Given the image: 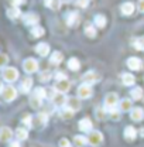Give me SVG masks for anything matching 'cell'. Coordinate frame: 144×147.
Here are the masks:
<instances>
[{
    "label": "cell",
    "instance_id": "6da1fadb",
    "mask_svg": "<svg viewBox=\"0 0 144 147\" xmlns=\"http://www.w3.org/2000/svg\"><path fill=\"white\" fill-rule=\"evenodd\" d=\"M86 139H88V143L90 146H99L103 142V134L98 130H92V131H89V136Z\"/></svg>",
    "mask_w": 144,
    "mask_h": 147
},
{
    "label": "cell",
    "instance_id": "7a4b0ae2",
    "mask_svg": "<svg viewBox=\"0 0 144 147\" xmlns=\"http://www.w3.org/2000/svg\"><path fill=\"white\" fill-rule=\"evenodd\" d=\"M18 78V71L13 67H7L3 69V79L7 82H14Z\"/></svg>",
    "mask_w": 144,
    "mask_h": 147
},
{
    "label": "cell",
    "instance_id": "3957f363",
    "mask_svg": "<svg viewBox=\"0 0 144 147\" xmlns=\"http://www.w3.org/2000/svg\"><path fill=\"white\" fill-rule=\"evenodd\" d=\"M119 102H120V100H119V96H117L116 93H108L106 98H105V108L108 110L114 109Z\"/></svg>",
    "mask_w": 144,
    "mask_h": 147
},
{
    "label": "cell",
    "instance_id": "277c9868",
    "mask_svg": "<svg viewBox=\"0 0 144 147\" xmlns=\"http://www.w3.org/2000/svg\"><path fill=\"white\" fill-rule=\"evenodd\" d=\"M23 68H24V71L27 74H33L38 69V62H37L34 58H27L23 62Z\"/></svg>",
    "mask_w": 144,
    "mask_h": 147
},
{
    "label": "cell",
    "instance_id": "5b68a950",
    "mask_svg": "<svg viewBox=\"0 0 144 147\" xmlns=\"http://www.w3.org/2000/svg\"><path fill=\"white\" fill-rule=\"evenodd\" d=\"M69 88H71V82L68 81V78L57 81V84H55V86H54L55 91H57V92H62V93L68 92V91H69Z\"/></svg>",
    "mask_w": 144,
    "mask_h": 147
},
{
    "label": "cell",
    "instance_id": "8992f818",
    "mask_svg": "<svg viewBox=\"0 0 144 147\" xmlns=\"http://www.w3.org/2000/svg\"><path fill=\"white\" fill-rule=\"evenodd\" d=\"M127 67L131 69V71H140L143 68V61L140 58H136V57H131L127 59Z\"/></svg>",
    "mask_w": 144,
    "mask_h": 147
},
{
    "label": "cell",
    "instance_id": "52a82bcc",
    "mask_svg": "<svg viewBox=\"0 0 144 147\" xmlns=\"http://www.w3.org/2000/svg\"><path fill=\"white\" fill-rule=\"evenodd\" d=\"M3 98H4V100H7V102H11V100H14L16 99V96H17V91H16V88H13V86H6V88H3Z\"/></svg>",
    "mask_w": 144,
    "mask_h": 147
},
{
    "label": "cell",
    "instance_id": "ba28073f",
    "mask_svg": "<svg viewBox=\"0 0 144 147\" xmlns=\"http://www.w3.org/2000/svg\"><path fill=\"white\" fill-rule=\"evenodd\" d=\"M99 79H100V75H99L98 72H95V71H89V72H86L85 75H83V82L88 84V85L96 84Z\"/></svg>",
    "mask_w": 144,
    "mask_h": 147
},
{
    "label": "cell",
    "instance_id": "9c48e42d",
    "mask_svg": "<svg viewBox=\"0 0 144 147\" xmlns=\"http://www.w3.org/2000/svg\"><path fill=\"white\" fill-rule=\"evenodd\" d=\"M78 96L81 99H88V98H90L92 96V88H90V85H88V84L81 85L78 88Z\"/></svg>",
    "mask_w": 144,
    "mask_h": 147
},
{
    "label": "cell",
    "instance_id": "30bf717a",
    "mask_svg": "<svg viewBox=\"0 0 144 147\" xmlns=\"http://www.w3.org/2000/svg\"><path fill=\"white\" fill-rule=\"evenodd\" d=\"M79 20H81V17H79V14H78L76 11H69V13L65 16V21H67V24H68V26H71V27L76 26V24H79Z\"/></svg>",
    "mask_w": 144,
    "mask_h": 147
},
{
    "label": "cell",
    "instance_id": "8fae6325",
    "mask_svg": "<svg viewBox=\"0 0 144 147\" xmlns=\"http://www.w3.org/2000/svg\"><path fill=\"white\" fill-rule=\"evenodd\" d=\"M65 106L69 110H72V112H76V110L81 109V102H79L78 98H69V99H67Z\"/></svg>",
    "mask_w": 144,
    "mask_h": 147
},
{
    "label": "cell",
    "instance_id": "7c38bea8",
    "mask_svg": "<svg viewBox=\"0 0 144 147\" xmlns=\"http://www.w3.org/2000/svg\"><path fill=\"white\" fill-rule=\"evenodd\" d=\"M48 122V115L44 112V113H38L36 116V119L33 120V125L34 126H45Z\"/></svg>",
    "mask_w": 144,
    "mask_h": 147
},
{
    "label": "cell",
    "instance_id": "4fadbf2b",
    "mask_svg": "<svg viewBox=\"0 0 144 147\" xmlns=\"http://www.w3.org/2000/svg\"><path fill=\"white\" fill-rule=\"evenodd\" d=\"M36 53L38 55H41V57H47L50 54V45L47 42H40L36 47Z\"/></svg>",
    "mask_w": 144,
    "mask_h": 147
},
{
    "label": "cell",
    "instance_id": "5bb4252c",
    "mask_svg": "<svg viewBox=\"0 0 144 147\" xmlns=\"http://www.w3.org/2000/svg\"><path fill=\"white\" fill-rule=\"evenodd\" d=\"M13 137V131L10 127H1L0 129V142H9Z\"/></svg>",
    "mask_w": 144,
    "mask_h": 147
},
{
    "label": "cell",
    "instance_id": "9a60e30c",
    "mask_svg": "<svg viewBox=\"0 0 144 147\" xmlns=\"http://www.w3.org/2000/svg\"><path fill=\"white\" fill-rule=\"evenodd\" d=\"M52 103H54L55 106H62V105H65V103H67L65 95H64L62 92H57L54 95V98H52Z\"/></svg>",
    "mask_w": 144,
    "mask_h": 147
},
{
    "label": "cell",
    "instance_id": "2e32d148",
    "mask_svg": "<svg viewBox=\"0 0 144 147\" xmlns=\"http://www.w3.org/2000/svg\"><path fill=\"white\" fill-rule=\"evenodd\" d=\"M130 117L134 122H140L144 117V110L141 108H134V109L131 110V113H130Z\"/></svg>",
    "mask_w": 144,
    "mask_h": 147
},
{
    "label": "cell",
    "instance_id": "e0dca14e",
    "mask_svg": "<svg viewBox=\"0 0 144 147\" xmlns=\"http://www.w3.org/2000/svg\"><path fill=\"white\" fill-rule=\"evenodd\" d=\"M24 23H26L27 26H37L38 16H37L36 13H27V14L24 16Z\"/></svg>",
    "mask_w": 144,
    "mask_h": 147
},
{
    "label": "cell",
    "instance_id": "ac0fdd59",
    "mask_svg": "<svg viewBox=\"0 0 144 147\" xmlns=\"http://www.w3.org/2000/svg\"><path fill=\"white\" fill-rule=\"evenodd\" d=\"M79 129H81L82 131H86V133L92 131V122H90L89 117H83V119L79 122Z\"/></svg>",
    "mask_w": 144,
    "mask_h": 147
},
{
    "label": "cell",
    "instance_id": "d6986e66",
    "mask_svg": "<svg viewBox=\"0 0 144 147\" xmlns=\"http://www.w3.org/2000/svg\"><path fill=\"white\" fill-rule=\"evenodd\" d=\"M120 10H122V13H123V14L130 16V14L134 11V4H133V3H130V1H126V3H123V4L120 6Z\"/></svg>",
    "mask_w": 144,
    "mask_h": 147
},
{
    "label": "cell",
    "instance_id": "ffe728a7",
    "mask_svg": "<svg viewBox=\"0 0 144 147\" xmlns=\"http://www.w3.org/2000/svg\"><path fill=\"white\" fill-rule=\"evenodd\" d=\"M124 137L127 140H134L137 137V130L133 127V126H127L124 129Z\"/></svg>",
    "mask_w": 144,
    "mask_h": 147
},
{
    "label": "cell",
    "instance_id": "44dd1931",
    "mask_svg": "<svg viewBox=\"0 0 144 147\" xmlns=\"http://www.w3.org/2000/svg\"><path fill=\"white\" fill-rule=\"evenodd\" d=\"M31 86H33V79H31V78H24V79L21 81L20 89L24 92V93H27V92L31 89Z\"/></svg>",
    "mask_w": 144,
    "mask_h": 147
},
{
    "label": "cell",
    "instance_id": "7402d4cb",
    "mask_svg": "<svg viewBox=\"0 0 144 147\" xmlns=\"http://www.w3.org/2000/svg\"><path fill=\"white\" fill-rule=\"evenodd\" d=\"M134 81H136V78H134V75H131V74H123V75H122V82H123V85H126V86L134 85Z\"/></svg>",
    "mask_w": 144,
    "mask_h": 147
},
{
    "label": "cell",
    "instance_id": "603a6c76",
    "mask_svg": "<svg viewBox=\"0 0 144 147\" xmlns=\"http://www.w3.org/2000/svg\"><path fill=\"white\" fill-rule=\"evenodd\" d=\"M62 54L59 53V51H54L52 54H51V57H50V61H51V64H55V65H58L61 61H62Z\"/></svg>",
    "mask_w": 144,
    "mask_h": 147
},
{
    "label": "cell",
    "instance_id": "cb8c5ba5",
    "mask_svg": "<svg viewBox=\"0 0 144 147\" xmlns=\"http://www.w3.org/2000/svg\"><path fill=\"white\" fill-rule=\"evenodd\" d=\"M95 26L99 27V28H103V27L106 26V17H105L103 14H98V16L95 17Z\"/></svg>",
    "mask_w": 144,
    "mask_h": 147
},
{
    "label": "cell",
    "instance_id": "d4e9b609",
    "mask_svg": "<svg viewBox=\"0 0 144 147\" xmlns=\"http://www.w3.org/2000/svg\"><path fill=\"white\" fill-rule=\"evenodd\" d=\"M73 143L76 147H85V144L88 143V139L83 136H75L73 137Z\"/></svg>",
    "mask_w": 144,
    "mask_h": 147
},
{
    "label": "cell",
    "instance_id": "484cf974",
    "mask_svg": "<svg viewBox=\"0 0 144 147\" xmlns=\"http://www.w3.org/2000/svg\"><path fill=\"white\" fill-rule=\"evenodd\" d=\"M47 7H50L51 10H58L61 7V1L59 0H45L44 1Z\"/></svg>",
    "mask_w": 144,
    "mask_h": 147
},
{
    "label": "cell",
    "instance_id": "4316f807",
    "mask_svg": "<svg viewBox=\"0 0 144 147\" xmlns=\"http://www.w3.org/2000/svg\"><path fill=\"white\" fill-rule=\"evenodd\" d=\"M27 136H28V131H27V129L18 127L17 130H16V137H17L18 140H26V139H27Z\"/></svg>",
    "mask_w": 144,
    "mask_h": 147
},
{
    "label": "cell",
    "instance_id": "83f0119b",
    "mask_svg": "<svg viewBox=\"0 0 144 147\" xmlns=\"http://www.w3.org/2000/svg\"><path fill=\"white\" fill-rule=\"evenodd\" d=\"M79 67H81V62H79L76 58H69V61H68V68H69L71 71L79 69Z\"/></svg>",
    "mask_w": 144,
    "mask_h": 147
},
{
    "label": "cell",
    "instance_id": "f1b7e54d",
    "mask_svg": "<svg viewBox=\"0 0 144 147\" xmlns=\"http://www.w3.org/2000/svg\"><path fill=\"white\" fill-rule=\"evenodd\" d=\"M119 105H120V110H122V112H127V110L131 109V100H130V99H123V100H120Z\"/></svg>",
    "mask_w": 144,
    "mask_h": 147
},
{
    "label": "cell",
    "instance_id": "f546056e",
    "mask_svg": "<svg viewBox=\"0 0 144 147\" xmlns=\"http://www.w3.org/2000/svg\"><path fill=\"white\" fill-rule=\"evenodd\" d=\"M131 98L134 99V100H139V99H141L143 98V89L141 88H134L133 91H131Z\"/></svg>",
    "mask_w": 144,
    "mask_h": 147
},
{
    "label": "cell",
    "instance_id": "4dcf8cb0",
    "mask_svg": "<svg viewBox=\"0 0 144 147\" xmlns=\"http://www.w3.org/2000/svg\"><path fill=\"white\" fill-rule=\"evenodd\" d=\"M20 10H18V7H11V9H9L7 10V16L10 18H17V17H20Z\"/></svg>",
    "mask_w": 144,
    "mask_h": 147
},
{
    "label": "cell",
    "instance_id": "1f68e13d",
    "mask_svg": "<svg viewBox=\"0 0 144 147\" xmlns=\"http://www.w3.org/2000/svg\"><path fill=\"white\" fill-rule=\"evenodd\" d=\"M31 34H33V37H41L42 34H44V28L42 27H40V26H34L33 28H31Z\"/></svg>",
    "mask_w": 144,
    "mask_h": 147
},
{
    "label": "cell",
    "instance_id": "d6a6232c",
    "mask_svg": "<svg viewBox=\"0 0 144 147\" xmlns=\"http://www.w3.org/2000/svg\"><path fill=\"white\" fill-rule=\"evenodd\" d=\"M133 47H134L136 50L143 51L144 50V38H137V40H134V41H133Z\"/></svg>",
    "mask_w": 144,
    "mask_h": 147
},
{
    "label": "cell",
    "instance_id": "836d02e7",
    "mask_svg": "<svg viewBox=\"0 0 144 147\" xmlns=\"http://www.w3.org/2000/svg\"><path fill=\"white\" fill-rule=\"evenodd\" d=\"M34 95H36L37 98H40V99H44L47 96V89H44V88H36Z\"/></svg>",
    "mask_w": 144,
    "mask_h": 147
},
{
    "label": "cell",
    "instance_id": "e575fe53",
    "mask_svg": "<svg viewBox=\"0 0 144 147\" xmlns=\"http://www.w3.org/2000/svg\"><path fill=\"white\" fill-rule=\"evenodd\" d=\"M85 34L89 37V38H93V37L96 36V30H95V27H93V26H88V27L85 28Z\"/></svg>",
    "mask_w": 144,
    "mask_h": 147
},
{
    "label": "cell",
    "instance_id": "d590c367",
    "mask_svg": "<svg viewBox=\"0 0 144 147\" xmlns=\"http://www.w3.org/2000/svg\"><path fill=\"white\" fill-rule=\"evenodd\" d=\"M41 100H42V99H40V98H37L36 95H34V96L31 98V100H30V102H31V106H33L34 109H38V108L41 106Z\"/></svg>",
    "mask_w": 144,
    "mask_h": 147
},
{
    "label": "cell",
    "instance_id": "8d00e7d4",
    "mask_svg": "<svg viewBox=\"0 0 144 147\" xmlns=\"http://www.w3.org/2000/svg\"><path fill=\"white\" fill-rule=\"evenodd\" d=\"M50 79H51V72L45 71V72L40 74V81H41V82H48Z\"/></svg>",
    "mask_w": 144,
    "mask_h": 147
},
{
    "label": "cell",
    "instance_id": "74e56055",
    "mask_svg": "<svg viewBox=\"0 0 144 147\" xmlns=\"http://www.w3.org/2000/svg\"><path fill=\"white\" fill-rule=\"evenodd\" d=\"M23 123L27 125L28 127H31V126H33V117H31L30 115H24V116H23Z\"/></svg>",
    "mask_w": 144,
    "mask_h": 147
},
{
    "label": "cell",
    "instance_id": "f35d334b",
    "mask_svg": "<svg viewBox=\"0 0 144 147\" xmlns=\"http://www.w3.org/2000/svg\"><path fill=\"white\" fill-rule=\"evenodd\" d=\"M61 116H62L64 119H71L72 116H73V112H72V110H69L68 108H67V109H64L62 112H61Z\"/></svg>",
    "mask_w": 144,
    "mask_h": 147
},
{
    "label": "cell",
    "instance_id": "ab89813d",
    "mask_svg": "<svg viewBox=\"0 0 144 147\" xmlns=\"http://www.w3.org/2000/svg\"><path fill=\"white\" fill-rule=\"evenodd\" d=\"M7 61H9V58L6 57L4 54H0V68H3L6 64H7Z\"/></svg>",
    "mask_w": 144,
    "mask_h": 147
},
{
    "label": "cell",
    "instance_id": "60d3db41",
    "mask_svg": "<svg viewBox=\"0 0 144 147\" xmlns=\"http://www.w3.org/2000/svg\"><path fill=\"white\" fill-rule=\"evenodd\" d=\"M59 147H72L68 139H61L59 140Z\"/></svg>",
    "mask_w": 144,
    "mask_h": 147
},
{
    "label": "cell",
    "instance_id": "b9f144b4",
    "mask_svg": "<svg viewBox=\"0 0 144 147\" xmlns=\"http://www.w3.org/2000/svg\"><path fill=\"white\" fill-rule=\"evenodd\" d=\"M88 4H89V0H76V6H78V7H82V9H83V7H86Z\"/></svg>",
    "mask_w": 144,
    "mask_h": 147
},
{
    "label": "cell",
    "instance_id": "7bdbcfd3",
    "mask_svg": "<svg viewBox=\"0 0 144 147\" xmlns=\"http://www.w3.org/2000/svg\"><path fill=\"white\" fill-rule=\"evenodd\" d=\"M96 117H98V119H105V117H106L105 110L103 109H98L96 110Z\"/></svg>",
    "mask_w": 144,
    "mask_h": 147
},
{
    "label": "cell",
    "instance_id": "ee69618b",
    "mask_svg": "<svg viewBox=\"0 0 144 147\" xmlns=\"http://www.w3.org/2000/svg\"><path fill=\"white\" fill-rule=\"evenodd\" d=\"M10 3L13 4V7H18L20 4L24 3V0H10Z\"/></svg>",
    "mask_w": 144,
    "mask_h": 147
},
{
    "label": "cell",
    "instance_id": "f6af8a7d",
    "mask_svg": "<svg viewBox=\"0 0 144 147\" xmlns=\"http://www.w3.org/2000/svg\"><path fill=\"white\" fill-rule=\"evenodd\" d=\"M109 112L112 113V117H113V119H119V112H117V110L112 109V110H109Z\"/></svg>",
    "mask_w": 144,
    "mask_h": 147
},
{
    "label": "cell",
    "instance_id": "bcb514c9",
    "mask_svg": "<svg viewBox=\"0 0 144 147\" xmlns=\"http://www.w3.org/2000/svg\"><path fill=\"white\" fill-rule=\"evenodd\" d=\"M139 10L144 13V0H139Z\"/></svg>",
    "mask_w": 144,
    "mask_h": 147
},
{
    "label": "cell",
    "instance_id": "7dc6e473",
    "mask_svg": "<svg viewBox=\"0 0 144 147\" xmlns=\"http://www.w3.org/2000/svg\"><path fill=\"white\" fill-rule=\"evenodd\" d=\"M10 147H20V144H18L17 142H14V143H11V144H10Z\"/></svg>",
    "mask_w": 144,
    "mask_h": 147
},
{
    "label": "cell",
    "instance_id": "c3c4849f",
    "mask_svg": "<svg viewBox=\"0 0 144 147\" xmlns=\"http://www.w3.org/2000/svg\"><path fill=\"white\" fill-rule=\"evenodd\" d=\"M140 134H141V137H144V127L140 130Z\"/></svg>",
    "mask_w": 144,
    "mask_h": 147
},
{
    "label": "cell",
    "instance_id": "681fc988",
    "mask_svg": "<svg viewBox=\"0 0 144 147\" xmlns=\"http://www.w3.org/2000/svg\"><path fill=\"white\" fill-rule=\"evenodd\" d=\"M0 92H3V85H1V82H0Z\"/></svg>",
    "mask_w": 144,
    "mask_h": 147
},
{
    "label": "cell",
    "instance_id": "f907efd6",
    "mask_svg": "<svg viewBox=\"0 0 144 147\" xmlns=\"http://www.w3.org/2000/svg\"><path fill=\"white\" fill-rule=\"evenodd\" d=\"M65 1H71V0H65Z\"/></svg>",
    "mask_w": 144,
    "mask_h": 147
}]
</instances>
